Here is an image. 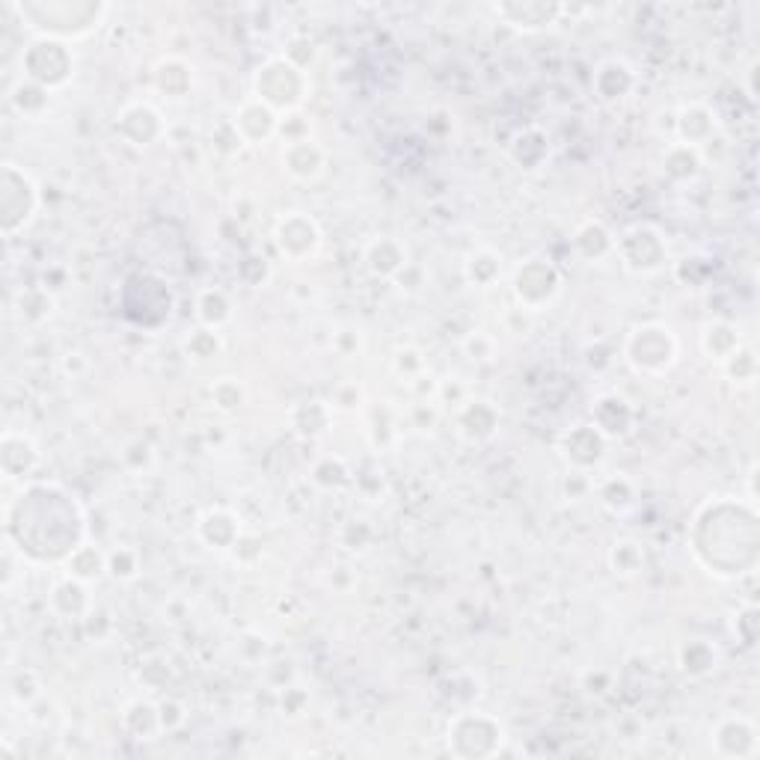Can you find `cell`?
Wrapping results in <instances>:
<instances>
[{"label":"cell","instance_id":"3","mask_svg":"<svg viewBox=\"0 0 760 760\" xmlns=\"http://www.w3.org/2000/svg\"><path fill=\"white\" fill-rule=\"evenodd\" d=\"M10 10L37 37L60 39L72 45L77 39L93 37L107 19L111 7L102 0H24L10 3Z\"/></svg>","mask_w":760,"mask_h":760},{"label":"cell","instance_id":"2","mask_svg":"<svg viewBox=\"0 0 760 760\" xmlns=\"http://www.w3.org/2000/svg\"><path fill=\"white\" fill-rule=\"evenodd\" d=\"M689 550L698 568L714 580L751 576L760 562L758 502L740 497L707 499L689 525Z\"/></svg>","mask_w":760,"mask_h":760},{"label":"cell","instance_id":"49","mask_svg":"<svg viewBox=\"0 0 760 760\" xmlns=\"http://www.w3.org/2000/svg\"><path fill=\"white\" fill-rule=\"evenodd\" d=\"M363 404H366V393H363V386L354 384V381H345V384H339L333 393H330V407H333V414H357V410H363Z\"/></svg>","mask_w":760,"mask_h":760},{"label":"cell","instance_id":"5","mask_svg":"<svg viewBox=\"0 0 760 760\" xmlns=\"http://www.w3.org/2000/svg\"><path fill=\"white\" fill-rule=\"evenodd\" d=\"M310 72L294 66L285 56H268L262 66L253 72V98L268 104L280 116L301 111L310 98Z\"/></svg>","mask_w":760,"mask_h":760},{"label":"cell","instance_id":"37","mask_svg":"<svg viewBox=\"0 0 760 760\" xmlns=\"http://www.w3.org/2000/svg\"><path fill=\"white\" fill-rule=\"evenodd\" d=\"M232 319H236V306H232V298H229L223 289H217V285L199 289L197 321L202 324V327L223 330Z\"/></svg>","mask_w":760,"mask_h":760},{"label":"cell","instance_id":"17","mask_svg":"<svg viewBox=\"0 0 760 760\" xmlns=\"http://www.w3.org/2000/svg\"><path fill=\"white\" fill-rule=\"evenodd\" d=\"M499 425H502V414H499L497 404L488 402V398H476V395H467L451 414L455 434L464 443H472V446L493 440L499 434Z\"/></svg>","mask_w":760,"mask_h":760},{"label":"cell","instance_id":"24","mask_svg":"<svg viewBox=\"0 0 760 760\" xmlns=\"http://www.w3.org/2000/svg\"><path fill=\"white\" fill-rule=\"evenodd\" d=\"M363 262H366L368 273L377 277V280H395L414 259H410V250H407L402 238L377 236L363 247Z\"/></svg>","mask_w":760,"mask_h":760},{"label":"cell","instance_id":"46","mask_svg":"<svg viewBox=\"0 0 760 760\" xmlns=\"http://www.w3.org/2000/svg\"><path fill=\"white\" fill-rule=\"evenodd\" d=\"M51 312H54V298L48 294V289H30L19 298V315L28 324H42L51 319Z\"/></svg>","mask_w":760,"mask_h":760},{"label":"cell","instance_id":"32","mask_svg":"<svg viewBox=\"0 0 760 760\" xmlns=\"http://www.w3.org/2000/svg\"><path fill=\"white\" fill-rule=\"evenodd\" d=\"M508 155L520 169H538L550 160V137L544 128L538 125H525L514 134V140L508 143Z\"/></svg>","mask_w":760,"mask_h":760},{"label":"cell","instance_id":"53","mask_svg":"<svg viewBox=\"0 0 760 760\" xmlns=\"http://www.w3.org/2000/svg\"><path fill=\"white\" fill-rule=\"evenodd\" d=\"M395 285L404 291V294H416V291L423 289L425 285V268L423 264H416V262H410L407 268H404L398 277H395Z\"/></svg>","mask_w":760,"mask_h":760},{"label":"cell","instance_id":"56","mask_svg":"<svg viewBox=\"0 0 760 760\" xmlns=\"http://www.w3.org/2000/svg\"><path fill=\"white\" fill-rule=\"evenodd\" d=\"M754 75H758V63H751V66L746 69V77H749V98H751V102L758 98V90H754Z\"/></svg>","mask_w":760,"mask_h":760},{"label":"cell","instance_id":"21","mask_svg":"<svg viewBox=\"0 0 760 760\" xmlns=\"http://www.w3.org/2000/svg\"><path fill=\"white\" fill-rule=\"evenodd\" d=\"M719 132H722V123H719V113L710 104L689 102L684 107H677L675 134L677 140L686 143V146L705 152L707 143L719 140Z\"/></svg>","mask_w":760,"mask_h":760},{"label":"cell","instance_id":"19","mask_svg":"<svg viewBox=\"0 0 760 760\" xmlns=\"http://www.w3.org/2000/svg\"><path fill=\"white\" fill-rule=\"evenodd\" d=\"M589 423L606 437V440H627L636 431L638 414L627 395L603 393L592 402V419Z\"/></svg>","mask_w":760,"mask_h":760},{"label":"cell","instance_id":"22","mask_svg":"<svg viewBox=\"0 0 760 760\" xmlns=\"http://www.w3.org/2000/svg\"><path fill=\"white\" fill-rule=\"evenodd\" d=\"M592 86L594 95H597L603 104H621L636 93L638 75L627 60L610 56V60H603V63H597V69H594Z\"/></svg>","mask_w":760,"mask_h":760},{"label":"cell","instance_id":"6","mask_svg":"<svg viewBox=\"0 0 760 760\" xmlns=\"http://www.w3.org/2000/svg\"><path fill=\"white\" fill-rule=\"evenodd\" d=\"M77 54L75 48L60 39L37 37L21 51V77H28L48 93H60L75 81Z\"/></svg>","mask_w":760,"mask_h":760},{"label":"cell","instance_id":"18","mask_svg":"<svg viewBox=\"0 0 760 760\" xmlns=\"http://www.w3.org/2000/svg\"><path fill=\"white\" fill-rule=\"evenodd\" d=\"M194 532H197L199 544L211 553H232L238 541L244 538V523L232 508L211 506L197 517Z\"/></svg>","mask_w":760,"mask_h":760},{"label":"cell","instance_id":"39","mask_svg":"<svg viewBox=\"0 0 760 760\" xmlns=\"http://www.w3.org/2000/svg\"><path fill=\"white\" fill-rule=\"evenodd\" d=\"M63 571H66V576H75V580L93 585V582H98L107 573V553L86 541V544H81L75 553L69 555Z\"/></svg>","mask_w":760,"mask_h":760},{"label":"cell","instance_id":"54","mask_svg":"<svg viewBox=\"0 0 760 760\" xmlns=\"http://www.w3.org/2000/svg\"><path fill=\"white\" fill-rule=\"evenodd\" d=\"M306 705H310V695L303 693L301 686H291V689L282 693V716H301Z\"/></svg>","mask_w":760,"mask_h":760},{"label":"cell","instance_id":"33","mask_svg":"<svg viewBox=\"0 0 760 760\" xmlns=\"http://www.w3.org/2000/svg\"><path fill=\"white\" fill-rule=\"evenodd\" d=\"M742 345V330L733 324V321L725 319H714L707 321L705 330H701V351L710 363H722L728 360Z\"/></svg>","mask_w":760,"mask_h":760},{"label":"cell","instance_id":"38","mask_svg":"<svg viewBox=\"0 0 760 760\" xmlns=\"http://www.w3.org/2000/svg\"><path fill=\"white\" fill-rule=\"evenodd\" d=\"M645 564H648V553H645V544L636 541V538H618L610 546V571L621 580L638 576L645 571Z\"/></svg>","mask_w":760,"mask_h":760},{"label":"cell","instance_id":"36","mask_svg":"<svg viewBox=\"0 0 760 760\" xmlns=\"http://www.w3.org/2000/svg\"><path fill=\"white\" fill-rule=\"evenodd\" d=\"M594 490H597L601 506L606 508V511H612V514H627V511H633L638 502L636 485H633V479H627L624 472H610V476H603V479L594 485Z\"/></svg>","mask_w":760,"mask_h":760},{"label":"cell","instance_id":"30","mask_svg":"<svg viewBox=\"0 0 760 760\" xmlns=\"http://www.w3.org/2000/svg\"><path fill=\"white\" fill-rule=\"evenodd\" d=\"M705 152L695 149V146H686L680 140L668 143L666 149H663V158H659L663 176L671 185H689V181H695L705 173Z\"/></svg>","mask_w":760,"mask_h":760},{"label":"cell","instance_id":"14","mask_svg":"<svg viewBox=\"0 0 760 760\" xmlns=\"http://www.w3.org/2000/svg\"><path fill=\"white\" fill-rule=\"evenodd\" d=\"M610 440L603 437L592 423H576L559 437V455L568 464L571 472H585L592 476L603 460H606Z\"/></svg>","mask_w":760,"mask_h":760},{"label":"cell","instance_id":"55","mask_svg":"<svg viewBox=\"0 0 760 760\" xmlns=\"http://www.w3.org/2000/svg\"><path fill=\"white\" fill-rule=\"evenodd\" d=\"M160 707V725H164V733L176 731L181 722H185V707L179 701H164Z\"/></svg>","mask_w":760,"mask_h":760},{"label":"cell","instance_id":"45","mask_svg":"<svg viewBox=\"0 0 760 760\" xmlns=\"http://www.w3.org/2000/svg\"><path fill=\"white\" fill-rule=\"evenodd\" d=\"M107 576L116 582H132L140 576V553L134 546H116L107 553Z\"/></svg>","mask_w":760,"mask_h":760},{"label":"cell","instance_id":"43","mask_svg":"<svg viewBox=\"0 0 760 760\" xmlns=\"http://www.w3.org/2000/svg\"><path fill=\"white\" fill-rule=\"evenodd\" d=\"M211 404L226 416L238 414L247 404V386L238 381V377H220L215 386H211Z\"/></svg>","mask_w":760,"mask_h":760},{"label":"cell","instance_id":"34","mask_svg":"<svg viewBox=\"0 0 760 760\" xmlns=\"http://www.w3.org/2000/svg\"><path fill=\"white\" fill-rule=\"evenodd\" d=\"M123 728L134 740H155L164 733L160 725V707L149 698H134L123 707Z\"/></svg>","mask_w":760,"mask_h":760},{"label":"cell","instance_id":"11","mask_svg":"<svg viewBox=\"0 0 760 760\" xmlns=\"http://www.w3.org/2000/svg\"><path fill=\"white\" fill-rule=\"evenodd\" d=\"M273 244L285 262L303 264L319 256L321 244H324V232H321L319 220L306 211H285L273 223Z\"/></svg>","mask_w":760,"mask_h":760},{"label":"cell","instance_id":"28","mask_svg":"<svg viewBox=\"0 0 760 760\" xmlns=\"http://www.w3.org/2000/svg\"><path fill=\"white\" fill-rule=\"evenodd\" d=\"M48 606L56 618L63 621H86V615L93 612V597H90V585L75 576H63L56 582L51 594H48Z\"/></svg>","mask_w":760,"mask_h":760},{"label":"cell","instance_id":"20","mask_svg":"<svg viewBox=\"0 0 760 760\" xmlns=\"http://www.w3.org/2000/svg\"><path fill=\"white\" fill-rule=\"evenodd\" d=\"M327 160H330L327 149H324L315 137L282 143V149H280L282 173H285L291 181H301V185L319 181L321 176H324V169H327Z\"/></svg>","mask_w":760,"mask_h":760},{"label":"cell","instance_id":"29","mask_svg":"<svg viewBox=\"0 0 760 760\" xmlns=\"http://www.w3.org/2000/svg\"><path fill=\"white\" fill-rule=\"evenodd\" d=\"M333 425V407L324 398H303L289 407V428L303 440H319Z\"/></svg>","mask_w":760,"mask_h":760},{"label":"cell","instance_id":"13","mask_svg":"<svg viewBox=\"0 0 760 760\" xmlns=\"http://www.w3.org/2000/svg\"><path fill=\"white\" fill-rule=\"evenodd\" d=\"M119 303H123V315L128 321H134V315H137L143 303H146V306H152V312H155V319H158L160 327H164V324L173 319L176 298H173V291H169V285L160 280V277H155V273L149 271H137L125 280Z\"/></svg>","mask_w":760,"mask_h":760},{"label":"cell","instance_id":"27","mask_svg":"<svg viewBox=\"0 0 760 760\" xmlns=\"http://www.w3.org/2000/svg\"><path fill=\"white\" fill-rule=\"evenodd\" d=\"M152 86H155V93H160L169 102H181L194 90V66L185 56H160L152 69Z\"/></svg>","mask_w":760,"mask_h":760},{"label":"cell","instance_id":"48","mask_svg":"<svg viewBox=\"0 0 760 760\" xmlns=\"http://www.w3.org/2000/svg\"><path fill=\"white\" fill-rule=\"evenodd\" d=\"M464 354L472 360V363H493L499 354V342L497 336H490L485 330H472L470 336L460 342Z\"/></svg>","mask_w":760,"mask_h":760},{"label":"cell","instance_id":"8","mask_svg":"<svg viewBox=\"0 0 760 760\" xmlns=\"http://www.w3.org/2000/svg\"><path fill=\"white\" fill-rule=\"evenodd\" d=\"M562 289L564 277L550 256H529L511 273V298H514V306L532 312V315L550 310L562 298Z\"/></svg>","mask_w":760,"mask_h":760},{"label":"cell","instance_id":"4","mask_svg":"<svg viewBox=\"0 0 760 760\" xmlns=\"http://www.w3.org/2000/svg\"><path fill=\"white\" fill-rule=\"evenodd\" d=\"M621 354L636 375L666 377L680 360V339L663 321H645L629 330Z\"/></svg>","mask_w":760,"mask_h":760},{"label":"cell","instance_id":"16","mask_svg":"<svg viewBox=\"0 0 760 760\" xmlns=\"http://www.w3.org/2000/svg\"><path fill=\"white\" fill-rule=\"evenodd\" d=\"M493 12L506 28L517 33H544L553 30L568 15V3H546V0H514V3H497Z\"/></svg>","mask_w":760,"mask_h":760},{"label":"cell","instance_id":"52","mask_svg":"<svg viewBox=\"0 0 760 760\" xmlns=\"http://www.w3.org/2000/svg\"><path fill=\"white\" fill-rule=\"evenodd\" d=\"M333 351L342 357H357L363 351V333L357 327H342L333 333Z\"/></svg>","mask_w":760,"mask_h":760},{"label":"cell","instance_id":"42","mask_svg":"<svg viewBox=\"0 0 760 760\" xmlns=\"http://www.w3.org/2000/svg\"><path fill=\"white\" fill-rule=\"evenodd\" d=\"M181 351L188 354V360H194V363H211V360H217L220 354H223V336H220V330H211V327H194L185 336V342H181Z\"/></svg>","mask_w":760,"mask_h":760},{"label":"cell","instance_id":"31","mask_svg":"<svg viewBox=\"0 0 760 760\" xmlns=\"http://www.w3.org/2000/svg\"><path fill=\"white\" fill-rule=\"evenodd\" d=\"M719 663H722V654L707 638H689V642H684L677 648V668L689 680H705V677H710L719 668Z\"/></svg>","mask_w":760,"mask_h":760},{"label":"cell","instance_id":"15","mask_svg":"<svg viewBox=\"0 0 760 760\" xmlns=\"http://www.w3.org/2000/svg\"><path fill=\"white\" fill-rule=\"evenodd\" d=\"M710 746H714L716 758L754 760L760 754L758 725L749 716H722L710 731Z\"/></svg>","mask_w":760,"mask_h":760},{"label":"cell","instance_id":"50","mask_svg":"<svg viewBox=\"0 0 760 760\" xmlns=\"http://www.w3.org/2000/svg\"><path fill=\"white\" fill-rule=\"evenodd\" d=\"M277 137H282L285 143L312 137V123L303 116L301 111L285 113V116H280V132H277Z\"/></svg>","mask_w":760,"mask_h":760},{"label":"cell","instance_id":"35","mask_svg":"<svg viewBox=\"0 0 760 760\" xmlns=\"http://www.w3.org/2000/svg\"><path fill=\"white\" fill-rule=\"evenodd\" d=\"M502 273H506V259L493 247H476L464 259V277L476 289H493L502 280Z\"/></svg>","mask_w":760,"mask_h":760},{"label":"cell","instance_id":"40","mask_svg":"<svg viewBox=\"0 0 760 760\" xmlns=\"http://www.w3.org/2000/svg\"><path fill=\"white\" fill-rule=\"evenodd\" d=\"M719 368H722V375L728 377V384H733L737 389H751L760 375L758 351H754L749 342H742L731 357L719 363Z\"/></svg>","mask_w":760,"mask_h":760},{"label":"cell","instance_id":"25","mask_svg":"<svg viewBox=\"0 0 760 760\" xmlns=\"http://www.w3.org/2000/svg\"><path fill=\"white\" fill-rule=\"evenodd\" d=\"M571 250L585 264H603L615 256V232L603 220H582L571 236Z\"/></svg>","mask_w":760,"mask_h":760},{"label":"cell","instance_id":"26","mask_svg":"<svg viewBox=\"0 0 760 760\" xmlns=\"http://www.w3.org/2000/svg\"><path fill=\"white\" fill-rule=\"evenodd\" d=\"M39 460H42V455H39L37 443L30 440L28 434H3V440H0V470H3L7 479L28 481L39 470Z\"/></svg>","mask_w":760,"mask_h":760},{"label":"cell","instance_id":"7","mask_svg":"<svg viewBox=\"0 0 760 760\" xmlns=\"http://www.w3.org/2000/svg\"><path fill=\"white\" fill-rule=\"evenodd\" d=\"M42 208V194H39L37 179L28 169L7 160L0 173V232L3 238H15L37 220Z\"/></svg>","mask_w":760,"mask_h":760},{"label":"cell","instance_id":"51","mask_svg":"<svg viewBox=\"0 0 760 760\" xmlns=\"http://www.w3.org/2000/svg\"><path fill=\"white\" fill-rule=\"evenodd\" d=\"M437 419H440L437 402H414L407 407V423H410V428H416V431H428V428L437 425Z\"/></svg>","mask_w":760,"mask_h":760},{"label":"cell","instance_id":"47","mask_svg":"<svg viewBox=\"0 0 760 760\" xmlns=\"http://www.w3.org/2000/svg\"><path fill=\"white\" fill-rule=\"evenodd\" d=\"M731 633L737 636V642H740L742 648H754V645H758L760 612L754 603H746V606H740V610L733 612Z\"/></svg>","mask_w":760,"mask_h":760},{"label":"cell","instance_id":"23","mask_svg":"<svg viewBox=\"0 0 760 760\" xmlns=\"http://www.w3.org/2000/svg\"><path fill=\"white\" fill-rule=\"evenodd\" d=\"M232 125H236L238 137L244 140V146H264L280 132V113L271 111L268 104L250 95L232 116Z\"/></svg>","mask_w":760,"mask_h":760},{"label":"cell","instance_id":"10","mask_svg":"<svg viewBox=\"0 0 760 760\" xmlns=\"http://www.w3.org/2000/svg\"><path fill=\"white\" fill-rule=\"evenodd\" d=\"M446 742L458 758H493L506 746V725L485 710H464L449 719Z\"/></svg>","mask_w":760,"mask_h":760},{"label":"cell","instance_id":"1","mask_svg":"<svg viewBox=\"0 0 760 760\" xmlns=\"http://www.w3.org/2000/svg\"><path fill=\"white\" fill-rule=\"evenodd\" d=\"M7 544L30 564H66L86 544L81 499L56 481H28L7 506Z\"/></svg>","mask_w":760,"mask_h":760},{"label":"cell","instance_id":"41","mask_svg":"<svg viewBox=\"0 0 760 760\" xmlns=\"http://www.w3.org/2000/svg\"><path fill=\"white\" fill-rule=\"evenodd\" d=\"M51 95L54 93H48V90H42V86L28 81V77H21L19 84L10 90V104L24 119H39L51 107Z\"/></svg>","mask_w":760,"mask_h":760},{"label":"cell","instance_id":"44","mask_svg":"<svg viewBox=\"0 0 760 760\" xmlns=\"http://www.w3.org/2000/svg\"><path fill=\"white\" fill-rule=\"evenodd\" d=\"M425 372H428V360L416 345H404L393 354V375L402 377V384L410 386Z\"/></svg>","mask_w":760,"mask_h":760},{"label":"cell","instance_id":"12","mask_svg":"<svg viewBox=\"0 0 760 760\" xmlns=\"http://www.w3.org/2000/svg\"><path fill=\"white\" fill-rule=\"evenodd\" d=\"M113 128H116V134H119L128 146H134V149H152V146H158V143L167 137V119H164V113H160L152 102H143V98H134V102L123 104L119 113H116Z\"/></svg>","mask_w":760,"mask_h":760},{"label":"cell","instance_id":"9","mask_svg":"<svg viewBox=\"0 0 760 760\" xmlns=\"http://www.w3.org/2000/svg\"><path fill=\"white\" fill-rule=\"evenodd\" d=\"M615 259L633 277H654L671 264V247L659 226L633 223L615 236Z\"/></svg>","mask_w":760,"mask_h":760}]
</instances>
